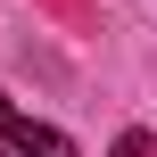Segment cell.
Instances as JSON below:
<instances>
[{
  "instance_id": "obj_1",
  "label": "cell",
  "mask_w": 157,
  "mask_h": 157,
  "mask_svg": "<svg viewBox=\"0 0 157 157\" xmlns=\"http://www.w3.org/2000/svg\"><path fill=\"white\" fill-rule=\"evenodd\" d=\"M0 141H8L17 157H75V141H66V132L33 124V116H25V108H8V99H0Z\"/></svg>"
},
{
  "instance_id": "obj_2",
  "label": "cell",
  "mask_w": 157,
  "mask_h": 157,
  "mask_svg": "<svg viewBox=\"0 0 157 157\" xmlns=\"http://www.w3.org/2000/svg\"><path fill=\"white\" fill-rule=\"evenodd\" d=\"M116 157H157V141H149V132H124V141H116Z\"/></svg>"
}]
</instances>
